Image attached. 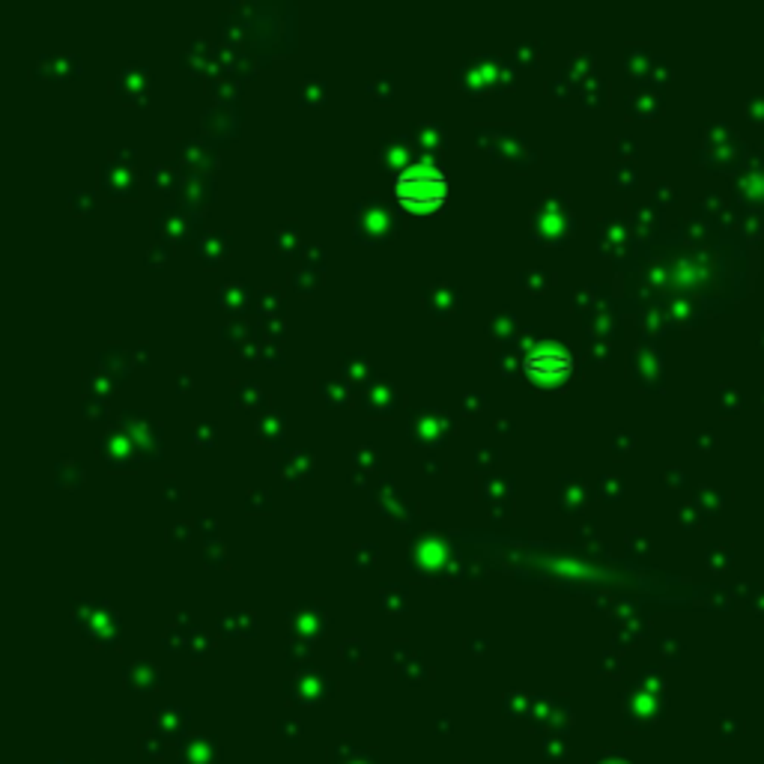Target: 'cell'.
<instances>
[{"label":"cell","mask_w":764,"mask_h":764,"mask_svg":"<svg viewBox=\"0 0 764 764\" xmlns=\"http://www.w3.org/2000/svg\"><path fill=\"white\" fill-rule=\"evenodd\" d=\"M394 194L409 209H436L448 201V176L439 164H409L406 170L397 173Z\"/></svg>","instance_id":"obj_1"},{"label":"cell","mask_w":764,"mask_h":764,"mask_svg":"<svg viewBox=\"0 0 764 764\" xmlns=\"http://www.w3.org/2000/svg\"><path fill=\"white\" fill-rule=\"evenodd\" d=\"M523 368L525 373L532 376V380L537 382H544V385H558L564 382L570 376L573 370V358H570V352H564L561 347L556 344H544V347H537L532 349L525 356L523 361Z\"/></svg>","instance_id":"obj_2"}]
</instances>
